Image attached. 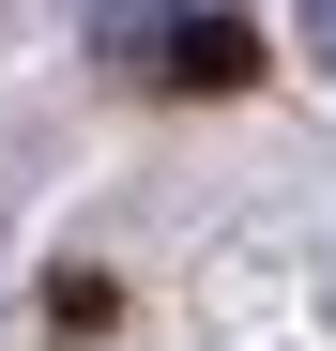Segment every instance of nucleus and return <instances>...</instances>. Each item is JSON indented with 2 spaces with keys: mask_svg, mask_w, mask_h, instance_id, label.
I'll list each match as a JSON object with an SVG mask.
<instances>
[{
  "mask_svg": "<svg viewBox=\"0 0 336 351\" xmlns=\"http://www.w3.org/2000/svg\"><path fill=\"white\" fill-rule=\"evenodd\" d=\"M168 77H184V92H230L245 77V31L230 16H184V31H168Z\"/></svg>",
  "mask_w": 336,
  "mask_h": 351,
  "instance_id": "obj_1",
  "label": "nucleus"
},
{
  "mask_svg": "<svg viewBox=\"0 0 336 351\" xmlns=\"http://www.w3.org/2000/svg\"><path fill=\"white\" fill-rule=\"evenodd\" d=\"M291 31H306V62H336V0H291Z\"/></svg>",
  "mask_w": 336,
  "mask_h": 351,
  "instance_id": "obj_2",
  "label": "nucleus"
}]
</instances>
